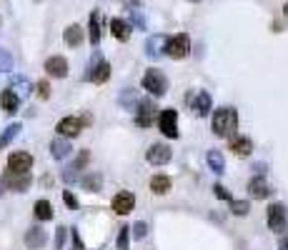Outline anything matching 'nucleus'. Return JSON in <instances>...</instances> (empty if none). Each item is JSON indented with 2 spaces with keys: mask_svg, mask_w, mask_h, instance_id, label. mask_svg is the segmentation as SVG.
<instances>
[{
  "mask_svg": "<svg viewBox=\"0 0 288 250\" xmlns=\"http://www.w3.org/2000/svg\"><path fill=\"white\" fill-rule=\"evenodd\" d=\"M236 128H238V113L233 108H218L213 113L211 130L218 138H233L236 135Z\"/></svg>",
  "mask_w": 288,
  "mask_h": 250,
  "instance_id": "1",
  "label": "nucleus"
},
{
  "mask_svg": "<svg viewBox=\"0 0 288 250\" xmlns=\"http://www.w3.org/2000/svg\"><path fill=\"white\" fill-rule=\"evenodd\" d=\"M166 55L173 60H181L186 58L188 53H191V38L186 35V33H181V35H175V38H166Z\"/></svg>",
  "mask_w": 288,
  "mask_h": 250,
  "instance_id": "2",
  "label": "nucleus"
},
{
  "mask_svg": "<svg viewBox=\"0 0 288 250\" xmlns=\"http://www.w3.org/2000/svg\"><path fill=\"white\" fill-rule=\"evenodd\" d=\"M143 88H146L151 95L160 98V95H166V90H168V80H166V75H163L160 70H148V73L143 75Z\"/></svg>",
  "mask_w": 288,
  "mask_h": 250,
  "instance_id": "3",
  "label": "nucleus"
},
{
  "mask_svg": "<svg viewBox=\"0 0 288 250\" xmlns=\"http://www.w3.org/2000/svg\"><path fill=\"white\" fill-rule=\"evenodd\" d=\"M266 223H268V228L273 233H283L286 230V205H281V203H273L268 205V215H266Z\"/></svg>",
  "mask_w": 288,
  "mask_h": 250,
  "instance_id": "4",
  "label": "nucleus"
},
{
  "mask_svg": "<svg viewBox=\"0 0 288 250\" xmlns=\"http://www.w3.org/2000/svg\"><path fill=\"white\" fill-rule=\"evenodd\" d=\"M30 183H33V178H30V173H5V178H3V185L5 188H10V190L15 193H23L30 188Z\"/></svg>",
  "mask_w": 288,
  "mask_h": 250,
  "instance_id": "5",
  "label": "nucleus"
},
{
  "mask_svg": "<svg viewBox=\"0 0 288 250\" xmlns=\"http://www.w3.org/2000/svg\"><path fill=\"white\" fill-rule=\"evenodd\" d=\"M155 103L153 100H140L138 103V110H135V123L140 128H151L153 125V116H155Z\"/></svg>",
  "mask_w": 288,
  "mask_h": 250,
  "instance_id": "6",
  "label": "nucleus"
},
{
  "mask_svg": "<svg viewBox=\"0 0 288 250\" xmlns=\"http://www.w3.org/2000/svg\"><path fill=\"white\" fill-rule=\"evenodd\" d=\"M158 125H160V133L166 135V138H178V113H175L173 108H168V110L160 113Z\"/></svg>",
  "mask_w": 288,
  "mask_h": 250,
  "instance_id": "7",
  "label": "nucleus"
},
{
  "mask_svg": "<svg viewBox=\"0 0 288 250\" xmlns=\"http://www.w3.org/2000/svg\"><path fill=\"white\" fill-rule=\"evenodd\" d=\"M33 168V155L30 153H13L8 158V170L10 173H28Z\"/></svg>",
  "mask_w": 288,
  "mask_h": 250,
  "instance_id": "8",
  "label": "nucleus"
},
{
  "mask_svg": "<svg viewBox=\"0 0 288 250\" xmlns=\"http://www.w3.org/2000/svg\"><path fill=\"white\" fill-rule=\"evenodd\" d=\"M171 148L168 145H163V143H155L151 145V150L146 153V160L151 163V165H166L168 160H171Z\"/></svg>",
  "mask_w": 288,
  "mask_h": 250,
  "instance_id": "9",
  "label": "nucleus"
},
{
  "mask_svg": "<svg viewBox=\"0 0 288 250\" xmlns=\"http://www.w3.org/2000/svg\"><path fill=\"white\" fill-rule=\"evenodd\" d=\"M58 133H60V138H76V135H80V130H83V120L80 118H63L60 123H58L56 128Z\"/></svg>",
  "mask_w": 288,
  "mask_h": 250,
  "instance_id": "10",
  "label": "nucleus"
},
{
  "mask_svg": "<svg viewBox=\"0 0 288 250\" xmlns=\"http://www.w3.org/2000/svg\"><path fill=\"white\" fill-rule=\"evenodd\" d=\"M135 208V198H133V193H128V190H120L118 195L113 198V210L118 213V215H128V213Z\"/></svg>",
  "mask_w": 288,
  "mask_h": 250,
  "instance_id": "11",
  "label": "nucleus"
},
{
  "mask_svg": "<svg viewBox=\"0 0 288 250\" xmlns=\"http://www.w3.org/2000/svg\"><path fill=\"white\" fill-rule=\"evenodd\" d=\"M45 73L53 78H65L68 75V60L63 55H53V58L45 60Z\"/></svg>",
  "mask_w": 288,
  "mask_h": 250,
  "instance_id": "12",
  "label": "nucleus"
},
{
  "mask_svg": "<svg viewBox=\"0 0 288 250\" xmlns=\"http://www.w3.org/2000/svg\"><path fill=\"white\" fill-rule=\"evenodd\" d=\"M45 243H48V235H45L43 228H30V230L25 233V245L30 250H40Z\"/></svg>",
  "mask_w": 288,
  "mask_h": 250,
  "instance_id": "13",
  "label": "nucleus"
},
{
  "mask_svg": "<svg viewBox=\"0 0 288 250\" xmlns=\"http://www.w3.org/2000/svg\"><path fill=\"white\" fill-rule=\"evenodd\" d=\"M248 193H250V198H253V200H263V198H268L271 195V188H268V183H266L263 178H250Z\"/></svg>",
  "mask_w": 288,
  "mask_h": 250,
  "instance_id": "14",
  "label": "nucleus"
},
{
  "mask_svg": "<svg viewBox=\"0 0 288 250\" xmlns=\"http://www.w3.org/2000/svg\"><path fill=\"white\" fill-rule=\"evenodd\" d=\"M191 105H193V110H195L198 118L208 116V113H211V95H208L206 90H201L195 98H191Z\"/></svg>",
  "mask_w": 288,
  "mask_h": 250,
  "instance_id": "15",
  "label": "nucleus"
},
{
  "mask_svg": "<svg viewBox=\"0 0 288 250\" xmlns=\"http://www.w3.org/2000/svg\"><path fill=\"white\" fill-rule=\"evenodd\" d=\"M228 148L236 155H248L250 150H253V143H250V138H243V135H233V138H228Z\"/></svg>",
  "mask_w": 288,
  "mask_h": 250,
  "instance_id": "16",
  "label": "nucleus"
},
{
  "mask_svg": "<svg viewBox=\"0 0 288 250\" xmlns=\"http://www.w3.org/2000/svg\"><path fill=\"white\" fill-rule=\"evenodd\" d=\"M73 150V145L68 143V138H56L53 143H50V155L56 158V160H65L68 155Z\"/></svg>",
  "mask_w": 288,
  "mask_h": 250,
  "instance_id": "17",
  "label": "nucleus"
},
{
  "mask_svg": "<svg viewBox=\"0 0 288 250\" xmlns=\"http://www.w3.org/2000/svg\"><path fill=\"white\" fill-rule=\"evenodd\" d=\"M18 103H20V98L15 95V93H13L10 88L0 93V108H3L5 113H10V116H13V113L18 110Z\"/></svg>",
  "mask_w": 288,
  "mask_h": 250,
  "instance_id": "18",
  "label": "nucleus"
},
{
  "mask_svg": "<svg viewBox=\"0 0 288 250\" xmlns=\"http://www.w3.org/2000/svg\"><path fill=\"white\" fill-rule=\"evenodd\" d=\"M206 163H208V168H211L215 175H221L223 170H226V160H223L221 150H208V155H206Z\"/></svg>",
  "mask_w": 288,
  "mask_h": 250,
  "instance_id": "19",
  "label": "nucleus"
},
{
  "mask_svg": "<svg viewBox=\"0 0 288 250\" xmlns=\"http://www.w3.org/2000/svg\"><path fill=\"white\" fill-rule=\"evenodd\" d=\"M63 38H65V43H68L70 48H78V45L83 43V28L76 25V23H73V25H68V28H65V33H63Z\"/></svg>",
  "mask_w": 288,
  "mask_h": 250,
  "instance_id": "20",
  "label": "nucleus"
},
{
  "mask_svg": "<svg viewBox=\"0 0 288 250\" xmlns=\"http://www.w3.org/2000/svg\"><path fill=\"white\" fill-rule=\"evenodd\" d=\"M88 158H91V155H88V150H80L78 160L73 163V165H70V168H68V170H65V173H63V178H65L68 183H70V180H76V178H78V170H80V168L88 163Z\"/></svg>",
  "mask_w": 288,
  "mask_h": 250,
  "instance_id": "21",
  "label": "nucleus"
},
{
  "mask_svg": "<svg viewBox=\"0 0 288 250\" xmlns=\"http://www.w3.org/2000/svg\"><path fill=\"white\" fill-rule=\"evenodd\" d=\"M151 190L155 195H166V193L171 190V178L168 175H153L151 178Z\"/></svg>",
  "mask_w": 288,
  "mask_h": 250,
  "instance_id": "22",
  "label": "nucleus"
},
{
  "mask_svg": "<svg viewBox=\"0 0 288 250\" xmlns=\"http://www.w3.org/2000/svg\"><path fill=\"white\" fill-rule=\"evenodd\" d=\"M111 78V65L105 63V60H100L96 68H93V73L88 75V80H93V83H105Z\"/></svg>",
  "mask_w": 288,
  "mask_h": 250,
  "instance_id": "23",
  "label": "nucleus"
},
{
  "mask_svg": "<svg viewBox=\"0 0 288 250\" xmlns=\"http://www.w3.org/2000/svg\"><path fill=\"white\" fill-rule=\"evenodd\" d=\"M131 28H128V23L125 20H120V18H113L111 20V33H113L118 40H128L131 38V33H128Z\"/></svg>",
  "mask_w": 288,
  "mask_h": 250,
  "instance_id": "24",
  "label": "nucleus"
},
{
  "mask_svg": "<svg viewBox=\"0 0 288 250\" xmlns=\"http://www.w3.org/2000/svg\"><path fill=\"white\" fill-rule=\"evenodd\" d=\"M80 185H83L85 190L98 193V190H100V185H103V175H100V173H88L83 180H80Z\"/></svg>",
  "mask_w": 288,
  "mask_h": 250,
  "instance_id": "25",
  "label": "nucleus"
},
{
  "mask_svg": "<svg viewBox=\"0 0 288 250\" xmlns=\"http://www.w3.org/2000/svg\"><path fill=\"white\" fill-rule=\"evenodd\" d=\"M18 133H20V123H13V125H8L3 133H0V150L5 148V145H10L15 138H18Z\"/></svg>",
  "mask_w": 288,
  "mask_h": 250,
  "instance_id": "26",
  "label": "nucleus"
},
{
  "mask_svg": "<svg viewBox=\"0 0 288 250\" xmlns=\"http://www.w3.org/2000/svg\"><path fill=\"white\" fill-rule=\"evenodd\" d=\"M88 28H91V43L98 45V43H100V13H98V10L91 13V25H88Z\"/></svg>",
  "mask_w": 288,
  "mask_h": 250,
  "instance_id": "27",
  "label": "nucleus"
},
{
  "mask_svg": "<svg viewBox=\"0 0 288 250\" xmlns=\"http://www.w3.org/2000/svg\"><path fill=\"white\" fill-rule=\"evenodd\" d=\"M35 218L38 220H53V205L48 200H38L35 203Z\"/></svg>",
  "mask_w": 288,
  "mask_h": 250,
  "instance_id": "28",
  "label": "nucleus"
},
{
  "mask_svg": "<svg viewBox=\"0 0 288 250\" xmlns=\"http://www.w3.org/2000/svg\"><path fill=\"white\" fill-rule=\"evenodd\" d=\"M10 90H13V93H15L18 98H23V95H28L33 88H30V83H28L25 78H18V75H15V78H13V88H10Z\"/></svg>",
  "mask_w": 288,
  "mask_h": 250,
  "instance_id": "29",
  "label": "nucleus"
},
{
  "mask_svg": "<svg viewBox=\"0 0 288 250\" xmlns=\"http://www.w3.org/2000/svg\"><path fill=\"white\" fill-rule=\"evenodd\" d=\"M160 48H166V38H163V35L148 38V55H151V58H158V55H160Z\"/></svg>",
  "mask_w": 288,
  "mask_h": 250,
  "instance_id": "30",
  "label": "nucleus"
},
{
  "mask_svg": "<svg viewBox=\"0 0 288 250\" xmlns=\"http://www.w3.org/2000/svg\"><path fill=\"white\" fill-rule=\"evenodd\" d=\"M10 70H13V55L10 50L0 48V73H10Z\"/></svg>",
  "mask_w": 288,
  "mask_h": 250,
  "instance_id": "31",
  "label": "nucleus"
},
{
  "mask_svg": "<svg viewBox=\"0 0 288 250\" xmlns=\"http://www.w3.org/2000/svg\"><path fill=\"white\" fill-rule=\"evenodd\" d=\"M230 210L236 213V215H246L250 210V205L246 200H230Z\"/></svg>",
  "mask_w": 288,
  "mask_h": 250,
  "instance_id": "32",
  "label": "nucleus"
},
{
  "mask_svg": "<svg viewBox=\"0 0 288 250\" xmlns=\"http://www.w3.org/2000/svg\"><path fill=\"white\" fill-rule=\"evenodd\" d=\"M131 233H133L135 240H143V238H146V233H148V228H146V223H135L133 228H131Z\"/></svg>",
  "mask_w": 288,
  "mask_h": 250,
  "instance_id": "33",
  "label": "nucleus"
},
{
  "mask_svg": "<svg viewBox=\"0 0 288 250\" xmlns=\"http://www.w3.org/2000/svg\"><path fill=\"white\" fill-rule=\"evenodd\" d=\"M128 235H131V228H120V238H118V248L120 250H128Z\"/></svg>",
  "mask_w": 288,
  "mask_h": 250,
  "instance_id": "34",
  "label": "nucleus"
},
{
  "mask_svg": "<svg viewBox=\"0 0 288 250\" xmlns=\"http://www.w3.org/2000/svg\"><path fill=\"white\" fill-rule=\"evenodd\" d=\"M63 200H65V205H68V208H73V210L78 208V198H76V195H73L70 190L63 193Z\"/></svg>",
  "mask_w": 288,
  "mask_h": 250,
  "instance_id": "35",
  "label": "nucleus"
},
{
  "mask_svg": "<svg viewBox=\"0 0 288 250\" xmlns=\"http://www.w3.org/2000/svg\"><path fill=\"white\" fill-rule=\"evenodd\" d=\"M63 245H65V228L60 225L56 233V250H63Z\"/></svg>",
  "mask_w": 288,
  "mask_h": 250,
  "instance_id": "36",
  "label": "nucleus"
},
{
  "mask_svg": "<svg viewBox=\"0 0 288 250\" xmlns=\"http://www.w3.org/2000/svg\"><path fill=\"white\" fill-rule=\"evenodd\" d=\"M35 88H38V95L43 98V100H45V98H50V85H48L45 80H40V83L35 85Z\"/></svg>",
  "mask_w": 288,
  "mask_h": 250,
  "instance_id": "37",
  "label": "nucleus"
},
{
  "mask_svg": "<svg viewBox=\"0 0 288 250\" xmlns=\"http://www.w3.org/2000/svg\"><path fill=\"white\" fill-rule=\"evenodd\" d=\"M120 100H123V105H131V103H133V105H135V100H138V95H135V93H131V90H128V93H123V98H120Z\"/></svg>",
  "mask_w": 288,
  "mask_h": 250,
  "instance_id": "38",
  "label": "nucleus"
},
{
  "mask_svg": "<svg viewBox=\"0 0 288 250\" xmlns=\"http://www.w3.org/2000/svg\"><path fill=\"white\" fill-rule=\"evenodd\" d=\"M213 190H215V195H218V198H221V200H233V198H230L228 193H226V188H223V185H215V188H213Z\"/></svg>",
  "mask_w": 288,
  "mask_h": 250,
  "instance_id": "39",
  "label": "nucleus"
},
{
  "mask_svg": "<svg viewBox=\"0 0 288 250\" xmlns=\"http://www.w3.org/2000/svg\"><path fill=\"white\" fill-rule=\"evenodd\" d=\"M278 248H281V250H288V235L283 238V240H281V245H278Z\"/></svg>",
  "mask_w": 288,
  "mask_h": 250,
  "instance_id": "40",
  "label": "nucleus"
},
{
  "mask_svg": "<svg viewBox=\"0 0 288 250\" xmlns=\"http://www.w3.org/2000/svg\"><path fill=\"white\" fill-rule=\"evenodd\" d=\"M123 3H125L128 8H135V5H138V0H123Z\"/></svg>",
  "mask_w": 288,
  "mask_h": 250,
  "instance_id": "41",
  "label": "nucleus"
},
{
  "mask_svg": "<svg viewBox=\"0 0 288 250\" xmlns=\"http://www.w3.org/2000/svg\"><path fill=\"white\" fill-rule=\"evenodd\" d=\"M3 190H5V185H3V178H0V195H3Z\"/></svg>",
  "mask_w": 288,
  "mask_h": 250,
  "instance_id": "42",
  "label": "nucleus"
},
{
  "mask_svg": "<svg viewBox=\"0 0 288 250\" xmlns=\"http://www.w3.org/2000/svg\"><path fill=\"white\" fill-rule=\"evenodd\" d=\"M283 13H286V18H288V3H286V8H283Z\"/></svg>",
  "mask_w": 288,
  "mask_h": 250,
  "instance_id": "43",
  "label": "nucleus"
},
{
  "mask_svg": "<svg viewBox=\"0 0 288 250\" xmlns=\"http://www.w3.org/2000/svg\"><path fill=\"white\" fill-rule=\"evenodd\" d=\"M191 3H198V0H191Z\"/></svg>",
  "mask_w": 288,
  "mask_h": 250,
  "instance_id": "44",
  "label": "nucleus"
}]
</instances>
